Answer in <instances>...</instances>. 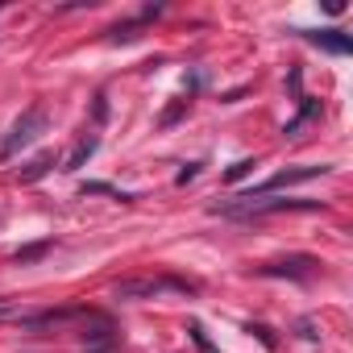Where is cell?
Listing matches in <instances>:
<instances>
[{
    "label": "cell",
    "instance_id": "obj_1",
    "mask_svg": "<svg viewBox=\"0 0 353 353\" xmlns=\"http://www.w3.org/2000/svg\"><path fill=\"white\" fill-rule=\"evenodd\" d=\"M324 200H274V196H262V200H229V204H212L216 216H233V221H262V216H279V212H320Z\"/></svg>",
    "mask_w": 353,
    "mask_h": 353
},
{
    "label": "cell",
    "instance_id": "obj_2",
    "mask_svg": "<svg viewBox=\"0 0 353 353\" xmlns=\"http://www.w3.org/2000/svg\"><path fill=\"white\" fill-rule=\"evenodd\" d=\"M166 291H179V295H192L196 287L188 279H170V274H137V279H121L112 287V299H125V303H141V299H158Z\"/></svg>",
    "mask_w": 353,
    "mask_h": 353
},
{
    "label": "cell",
    "instance_id": "obj_3",
    "mask_svg": "<svg viewBox=\"0 0 353 353\" xmlns=\"http://www.w3.org/2000/svg\"><path fill=\"white\" fill-rule=\"evenodd\" d=\"M50 129V112H46V104H30L17 121H13V129H9V137L0 141V158H13V154H21L26 145H34L42 133Z\"/></svg>",
    "mask_w": 353,
    "mask_h": 353
},
{
    "label": "cell",
    "instance_id": "obj_4",
    "mask_svg": "<svg viewBox=\"0 0 353 353\" xmlns=\"http://www.w3.org/2000/svg\"><path fill=\"white\" fill-rule=\"evenodd\" d=\"M320 174H332V166H328V162H320V166H287V170L270 174L266 183H258V188L241 192V200H262V196H274V192H283V188H295V183H312V179H320Z\"/></svg>",
    "mask_w": 353,
    "mask_h": 353
},
{
    "label": "cell",
    "instance_id": "obj_5",
    "mask_svg": "<svg viewBox=\"0 0 353 353\" xmlns=\"http://www.w3.org/2000/svg\"><path fill=\"white\" fill-rule=\"evenodd\" d=\"M316 258H307V254H295V258H283V262H266V266H258V274L262 279H299V283H307L312 274H316Z\"/></svg>",
    "mask_w": 353,
    "mask_h": 353
},
{
    "label": "cell",
    "instance_id": "obj_6",
    "mask_svg": "<svg viewBox=\"0 0 353 353\" xmlns=\"http://www.w3.org/2000/svg\"><path fill=\"white\" fill-rule=\"evenodd\" d=\"M162 9H166V5H145V9H141L133 21H121V26H112V30H108V42H112V46H117V42H137V38H141V30H145L154 17H162Z\"/></svg>",
    "mask_w": 353,
    "mask_h": 353
},
{
    "label": "cell",
    "instance_id": "obj_7",
    "mask_svg": "<svg viewBox=\"0 0 353 353\" xmlns=\"http://www.w3.org/2000/svg\"><path fill=\"white\" fill-rule=\"evenodd\" d=\"M299 34H303V42H312L328 54H349L353 50V38L345 30H299Z\"/></svg>",
    "mask_w": 353,
    "mask_h": 353
},
{
    "label": "cell",
    "instance_id": "obj_8",
    "mask_svg": "<svg viewBox=\"0 0 353 353\" xmlns=\"http://www.w3.org/2000/svg\"><path fill=\"white\" fill-rule=\"evenodd\" d=\"M96 150H100V133H96V129H88V133H83V137L75 141V150L67 154V162H63V170H67V174H75V170H83V166H88V158H92Z\"/></svg>",
    "mask_w": 353,
    "mask_h": 353
},
{
    "label": "cell",
    "instance_id": "obj_9",
    "mask_svg": "<svg viewBox=\"0 0 353 353\" xmlns=\"http://www.w3.org/2000/svg\"><path fill=\"white\" fill-rule=\"evenodd\" d=\"M112 345H117V328H112L104 316H96V328L83 332V349H88V353H108Z\"/></svg>",
    "mask_w": 353,
    "mask_h": 353
},
{
    "label": "cell",
    "instance_id": "obj_10",
    "mask_svg": "<svg viewBox=\"0 0 353 353\" xmlns=\"http://www.w3.org/2000/svg\"><path fill=\"white\" fill-rule=\"evenodd\" d=\"M83 316V307H59V312H34V316H21V328H50V324H67Z\"/></svg>",
    "mask_w": 353,
    "mask_h": 353
},
{
    "label": "cell",
    "instance_id": "obj_11",
    "mask_svg": "<svg viewBox=\"0 0 353 353\" xmlns=\"http://www.w3.org/2000/svg\"><path fill=\"white\" fill-rule=\"evenodd\" d=\"M50 170H54V154L46 150V154H38L34 162H26V166L17 170V183H38V179H46Z\"/></svg>",
    "mask_w": 353,
    "mask_h": 353
},
{
    "label": "cell",
    "instance_id": "obj_12",
    "mask_svg": "<svg viewBox=\"0 0 353 353\" xmlns=\"http://www.w3.org/2000/svg\"><path fill=\"white\" fill-rule=\"evenodd\" d=\"M316 112H320V100H312V96H299V112H295V117L283 125V137H299V129H303V125H307Z\"/></svg>",
    "mask_w": 353,
    "mask_h": 353
},
{
    "label": "cell",
    "instance_id": "obj_13",
    "mask_svg": "<svg viewBox=\"0 0 353 353\" xmlns=\"http://www.w3.org/2000/svg\"><path fill=\"white\" fill-rule=\"evenodd\" d=\"M50 250H54V241L46 237V241H34V245H21V250L13 254V262H17V266H30V262H38V258H46Z\"/></svg>",
    "mask_w": 353,
    "mask_h": 353
},
{
    "label": "cell",
    "instance_id": "obj_14",
    "mask_svg": "<svg viewBox=\"0 0 353 353\" xmlns=\"http://www.w3.org/2000/svg\"><path fill=\"white\" fill-rule=\"evenodd\" d=\"M79 192H83V196H112V200H121V204H133V196H129V192H117L112 183H83Z\"/></svg>",
    "mask_w": 353,
    "mask_h": 353
},
{
    "label": "cell",
    "instance_id": "obj_15",
    "mask_svg": "<svg viewBox=\"0 0 353 353\" xmlns=\"http://www.w3.org/2000/svg\"><path fill=\"white\" fill-rule=\"evenodd\" d=\"M254 166H258V158H241V162H233V166L225 170V183H241L245 174H254Z\"/></svg>",
    "mask_w": 353,
    "mask_h": 353
},
{
    "label": "cell",
    "instance_id": "obj_16",
    "mask_svg": "<svg viewBox=\"0 0 353 353\" xmlns=\"http://www.w3.org/2000/svg\"><path fill=\"white\" fill-rule=\"evenodd\" d=\"M188 332H192V341H196V349H200V353H221V349L208 341V332H204V324H200V320H192V324H188Z\"/></svg>",
    "mask_w": 353,
    "mask_h": 353
},
{
    "label": "cell",
    "instance_id": "obj_17",
    "mask_svg": "<svg viewBox=\"0 0 353 353\" xmlns=\"http://www.w3.org/2000/svg\"><path fill=\"white\" fill-rule=\"evenodd\" d=\"M104 121H108V96L96 92V96H92V129H100Z\"/></svg>",
    "mask_w": 353,
    "mask_h": 353
},
{
    "label": "cell",
    "instance_id": "obj_18",
    "mask_svg": "<svg viewBox=\"0 0 353 353\" xmlns=\"http://www.w3.org/2000/svg\"><path fill=\"white\" fill-rule=\"evenodd\" d=\"M245 332H254V336H258V341H262V345H266V349H279V336H274V332H270V328H266V324H250V328H245Z\"/></svg>",
    "mask_w": 353,
    "mask_h": 353
},
{
    "label": "cell",
    "instance_id": "obj_19",
    "mask_svg": "<svg viewBox=\"0 0 353 353\" xmlns=\"http://www.w3.org/2000/svg\"><path fill=\"white\" fill-rule=\"evenodd\" d=\"M183 112H188V100H174V104H170V108H166V112H162V121H158V125H162V129H166V125H174V121H179V117H183Z\"/></svg>",
    "mask_w": 353,
    "mask_h": 353
},
{
    "label": "cell",
    "instance_id": "obj_20",
    "mask_svg": "<svg viewBox=\"0 0 353 353\" xmlns=\"http://www.w3.org/2000/svg\"><path fill=\"white\" fill-rule=\"evenodd\" d=\"M200 166H204V162H188V166H183L179 174H174V183H179V188H188V183L196 179V174H200Z\"/></svg>",
    "mask_w": 353,
    "mask_h": 353
},
{
    "label": "cell",
    "instance_id": "obj_21",
    "mask_svg": "<svg viewBox=\"0 0 353 353\" xmlns=\"http://www.w3.org/2000/svg\"><path fill=\"white\" fill-rule=\"evenodd\" d=\"M299 336H303V341H316V328H312V320H299Z\"/></svg>",
    "mask_w": 353,
    "mask_h": 353
},
{
    "label": "cell",
    "instance_id": "obj_22",
    "mask_svg": "<svg viewBox=\"0 0 353 353\" xmlns=\"http://www.w3.org/2000/svg\"><path fill=\"white\" fill-rule=\"evenodd\" d=\"M0 316H9V299H0Z\"/></svg>",
    "mask_w": 353,
    "mask_h": 353
},
{
    "label": "cell",
    "instance_id": "obj_23",
    "mask_svg": "<svg viewBox=\"0 0 353 353\" xmlns=\"http://www.w3.org/2000/svg\"><path fill=\"white\" fill-rule=\"evenodd\" d=\"M0 221H5V216H0Z\"/></svg>",
    "mask_w": 353,
    "mask_h": 353
}]
</instances>
